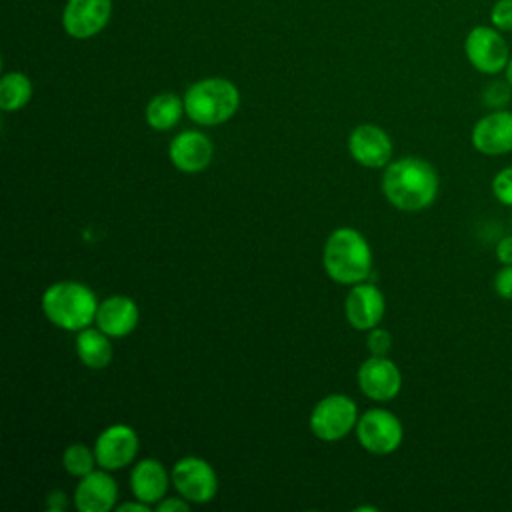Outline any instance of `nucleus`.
I'll return each mask as SVG.
<instances>
[{"label":"nucleus","mask_w":512,"mask_h":512,"mask_svg":"<svg viewBox=\"0 0 512 512\" xmlns=\"http://www.w3.org/2000/svg\"><path fill=\"white\" fill-rule=\"evenodd\" d=\"M382 192L394 208L404 212H420L436 200L438 174L430 162L416 156H406L386 166L382 176Z\"/></svg>","instance_id":"1"},{"label":"nucleus","mask_w":512,"mask_h":512,"mask_svg":"<svg viewBox=\"0 0 512 512\" xmlns=\"http://www.w3.org/2000/svg\"><path fill=\"white\" fill-rule=\"evenodd\" d=\"M324 268L340 284H358L372 270V252L366 238L352 228L334 230L324 246Z\"/></svg>","instance_id":"2"},{"label":"nucleus","mask_w":512,"mask_h":512,"mask_svg":"<svg viewBox=\"0 0 512 512\" xmlns=\"http://www.w3.org/2000/svg\"><path fill=\"white\" fill-rule=\"evenodd\" d=\"M46 318L64 330H82L96 320L98 302L94 292L80 282H56L42 294Z\"/></svg>","instance_id":"3"},{"label":"nucleus","mask_w":512,"mask_h":512,"mask_svg":"<svg viewBox=\"0 0 512 512\" xmlns=\"http://www.w3.org/2000/svg\"><path fill=\"white\" fill-rule=\"evenodd\" d=\"M240 104L238 88L224 78L194 82L184 94V110L190 120L202 126L222 124L234 116Z\"/></svg>","instance_id":"4"},{"label":"nucleus","mask_w":512,"mask_h":512,"mask_svg":"<svg viewBox=\"0 0 512 512\" xmlns=\"http://www.w3.org/2000/svg\"><path fill=\"white\" fill-rule=\"evenodd\" d=\"M464 54L470 66L486 76H498L506 70L512 56L504 32L492 24H478L464 38Z\"/></svg>","instance_id":"5"},{"label":"nucleus","mask_w":512,"mask_h":512,"mask_svg":"<svg viewBox=\"0 0 512 512\" xmlns=\"http://www.w3.org/2000/svg\"><path fill=\"white\" fill-rule=\"evenodd\" d=\"M358 422L356 404L344 394H332L320 400L310 414V430L326 442L344 438Z\"/></svg>","instance_id":"6"},{"label":"nucleus","mask_w":512,"mask_h":512,"mask_svg":"<svg viewBox=\"0 0 512 512\" xmlns=\"http://www.w3.org/2000/svg\"><path fill=\"white\" fill-rule=\"evenodd\" d=\"M356 434L360 444L372 454L394 452L404 436L400 420L384 408L366 410L356 422Z\"/></svg>","instance_id":"7"},{"label":"nucleus","mask_w":512,"mask_h":512,"mask_svg":"<svg viewBox=\"0 0 512 512\" xmlns=\"http://www.w3.org/2000/svg\"><path fill=\"white\" fill-rule=\"evenodd\" d=\"M172 484L188 502H208L216 496L218 480L212 466L196 456H186L172 470Z\"/></svg>","instance_id":"8"},{"label":"nucleus","mask_w":512,"mask_h":512,"mask_svg":"<svg viewBox=\"0 0 512 512\" xmlns=\"http://www.w3.org/2000/svg\"><path fill=\"white\" fill-rule=\"evenodd\" d=\"M474 150L484 156H502L512 152V112L494 108L484 114L470 134Z\"/></svg>","instance_id":"9"},{"label":"nucleus","mask_w":512,"mask_h":512,"mask_svg":"<svg viewBox=\"0 0 512 512\" xmlns=\"http://www.w3.org/2000/svg\"><path fill=\"white\" fill-rule=\"evenodd\" d=\"M358 384L364 396L384 402L392 400L402 386V376L398 366L386 356H370L358 368Z\"/></svg>","instance_id":"10"},{"label":"nucleus","mask_w":512,"mask_h":512,"mask_svg":"<svg viewBox=\"0 0 512 512\" xmlns=\"http://www.w3.org/2000/svg\"><path fill=\"white\" fill-rule=\"evenodd\" d=\"M138 452V436L126 424L108 426L94 444V454L104 470H120L134 460Z\"/></svg>","instance_id":"11"},{"label":"nucleus","mask_w":512,"mask_h":512,"mask_svg":"<svg viewBox=\"0 0 512 512\" xmlns=\"http://www.w3.org/2000/svg\"><path fill=\"white\" fill-rule=\"evenodd\" d=\"M112 0H68L62 24L72 38H90L98 34L110 20Z\"/></svg>","instance_id":"12"},{"label":"nucleus","mask_w":512,"mask_h":512,"mask_svg":"<svg viewBox=\"0 0 512 512\" xmlns=\"http://www.w3.org/2000/svg\"><path fill=\"white\" fill-rule=\"evenodd\" d=\"M348 150L358 164L368 168H382L390 164L392 142L380 126L362 124L352 130L348 138Z\"/></svg>","instance_id":"13"},{"label":"nucleus","mask_w":512,"mask_h":512,"mask_svg":"<svg viewBox=\"0 0 512 512\" xmlns=\"http://www.w3.org/2000/svg\"><path fill=\"white\" fill-rule=\"evenodd\" d=\"M346 318L358 330H372L384 316L386 302L382 292L372 284H356L346 296Z\"/></svg>","instance_id":"14"},{"label":"nucleus","mask_w":512,"mask_h":512,"mask_svg":"<svg viewBox=\"0 0 512 512\" xmlns=\"http://www.w3.org/2000/svg\"><path fill=\"white\" fill-rule=\"evenodd\" d=\"M170 162L182 172H200L212 160V142L196 130L180 132L172 138L168 148Z\"/></svg>","instance_id":"15"},{"label":"nucleus","mask_w":512,"mask_h":512,"mask_svg":"<svg viewBox=\"0 0 512 512\" xmlns=\"http://www.w3.org/2000/svg\"><path fill=\"white\" fill-rule=\"evenodd\" d=\"M118 498V488L112 476L92 470L82 476L74 490V504L80 512H108Z\"/></svg>","instance_id":"16"},{"label":"nucleus","mask_w":512,"mask_h":512,"mask_svg":"<svg viewBox=\"0 0 512 512\" xmlns=\"http://www.w3.org/2000/svg\"><path fill=\"white\" fill-rule=\"evenodd\" d=\"M138 306L128 296H110L98 304L96 326L112 338L128 336L138 324Z\"/></svg>","instance_id":"17"},{"label":"nucleus","mask_w":512,"mask_h":512,"mask_svg":"<svg viewBox=\"0 0 512 512\" xmlns=\"http://www.w3.org/2000/svg\"><path fill=\"white\" fill-rule=\"evenodd\" d=\"M130 488L134 496L146 504L160 502L168 490V474L158 460L144 458L132 468Z\"/></svg>","instance_id":"18"},{"label":"nucleus","mask_w":512,"mask_h":512,"mask_svg":"<svg viewBox=\"0 0 512 512\" xmlns=\"http://www.w3.org/2000/svg\"><path fill=\"white\" fill-rule=\"evenodd\" d=\"M76 352L78 358L94 370L106 368L112 360V344L108 334L100 328H82L76 336Z\"/></svg>","instance_id":"19"},{"label":"nucleus","mask_w":512,"mask_h":512,"mask_svg":"<svg viewBox=\"0 0 512 512\" xmlns=\"http://www.w3.org/2000/svg\"><path fill=\"white\" fill-rule=\"evenodd\" d=\"M184 110V102H180V98L172 92H164L154 96L148 106H146V122L154 128V130H170L178 124V120L182 118Z\"/></svg>","instance_id":"20"},{"label":"nucleus","mask_w":512,"mask_h":512,"mask_svg":"<svg viewBox=\"0 0 512 512\" xmlns=\"http://www.w3.org/2000/svg\"><path fill=\"white\" fill-rule=\"evenodd\" d=\"M32 96V82L22 72H8L0 80V108L6 112L20 110Z\"/></svg>","instance_id":"21"},{"label":"nucleus","mask_w":512,"mask_h":512,"mask_svg":"<svg viewBox=\"0 0 512 512\" xmlns=\"http://www.w3.org/2000/svg\"><path fill=\"white\" fill-rule=\"evenodd\" d=\"M96 454L84 446V444H72L64 450V456H62V464L64 468L72 474V476H86L94 470V464H96Z\"/></svg>","instance_id":"22"},{"label":"nucleus","mask_w":512,"mask_h":512,"mask_svg":"<svg viewBox=\"0 0 512 512\" xmlns=\"http://www.w3.org/2000/svg\"><path fill=\"white\" fill-rule=\"evenodd\" d=\"M492 194L500 204L512 208V166H506L494 174Z\"/></svg>","instance_id":"23"},{"label":"nucleus","mask_w":512,"mask_h":512,"mask_svg":"<svg viewBox=\"0 0 512 512\" xmlns=\"http://www.w3.org/2000/svg\"><path fill=\"white\" fill-rule=\"evenodd\" d=\"M490 24L500 32H512V0H496L488 14Z\"/></svg>","instance_id":"24"},{"label":"nucleus","mask_w":512,"mask_h":512,"mask_svg":"<svg viewBox=\"0 0 512 512\" xmlns=\"http://www.w3.org/2000/svg\"><path fill=\"white\" fill-rule=\"evenodd\" d=\"M510 90L512 86L508 84V80L504 82H494L490 86H486L484 90V102L488 106H494V108H502V104H506L510 100Z\"/></svg>","instance_id":"25"},{"label":"nucleus","mask_w":512,"mask_h":512,"mask_svg":"<svg viewBox=\"0 0 512 512\" xmlns=\"http://www.w3.org/2000/svg\"><path fill=\"white\" fill-rule=\"evenodd\" d=\"M366 344H368V350L374 354V356H386V352L390 350L392 346V338H390V332L384 330V328H372L368 338H366Z\"/></svg>","instance_id":"26"},{"label":"nucleus","mask_w":512,"mask_h":512,"mask_svg":"<svg viewBox=\"0 0 512 512\" xmlns=\"http://www.w3.org/2000/svg\"><path fill=\"white\" fill-rule=\"evenodd\" d=\"M494 290L500 298L512 300V264H502L494 276Z\"/></svg>","instance_id":"27"},{"label":"nucleus","mask_w":512,"mask_h":512,"mask_svg":"<svg viewBox=\"0 0 512 512\" xmlns=\"http://www.w3.org/2000/svg\"><path fill=\"white\" fill-rule=\"evenodd\" d=\"M496 258L500 264H512V234L496 242Z\"/></svg>","instance_id":"28"},{"label":"nucleus","mask_w":512,"mask_h":512,"mask_svg":"<svg viewBox=\"0 0 512 512\" xmlns=\"http://www.w3.org/2000/svg\"><path fill=\"white\" fill-rule=\"evenodd\" d=\"M186 500V498H184ZM180 500V498H166V500H160L156 510L158 512H168V510H188V504Z\"/></svg>","instance_id":"29"},{"label":"nucleus","mask_w":512,"mask_h":512,"mask_svg":"<svg viewBox=\"0 0 512 512\" xmlns=\"http://www.w3.org/2000/svg\"><path fill=\"white\" fill-rule=\"evenodd\" d=\"M126 510H138V512H148V504L138 500V502H126L118 506V512H126Z\"/></svg>","instance_id":"30"},{"label":"nucleus","mask_w":512,"mask_h":512,"mask_svg":"<svg viewBox=\"0 0 512 512\" xmlns=\"http://www.w3.org/2000/svg\"><path fill=\"white\" fill-rule=\"evenodd\" d=\"M504 78H506V80H508V84L512 86V56H510L508 66H506V70H504Z\"/></svg>","instance_id":"31"}]
</instances>
